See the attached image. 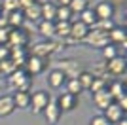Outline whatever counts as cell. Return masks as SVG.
I'll return each mask as SVG.
<instances>
[{"label":"cell","instance_id":"1","mask_svg":"<svg viewBox=\"0 0 127 125\" xmlns=\"http://www.w3.org/2000/svg\"><path fill=\"white\" fill-rule=\"evenodd\" d=\"M31 83H32V78L25 72V68H15L13 72L8 76V85L15 91H27L31 93Z\"/></svg>","mask_w":127,"mask_h":125},{"label":"cell","instance_id":"2","mask_svg":"<svg viewBox=\"0 0 127 125\" xmlns=\"http://www.w3.org/2000/svg\"><path fill=\"white\" fill-rule=\"evenodd\" d=\"M49 100H51V95L48 91H44V89L34 91V93H31V106H29V110L32 114H42Z\"/></svg>","mask_w":127,"mask_h":125},{"label":"cell","instance_id":"3","mask_svg":"<svg viewBox=\"0 0 127 125\" xmlns=\"http://www.w3.org/2000/svg\"><path fill=\"white\" fill-rule=\"evenodd\" d=\"M95 15L99 21H108V19H114V13H116V6L112 4L110 0H101L99 4L93 8Z\"/></svg>","mask_w":127,"mask_h":125},{"label":"cell","instance_id":"4","mask_svg":"<svg viewBox=\"0 0 127 125\" xmlns=\"http://www.w3.org/2000/svg\"><path fill=\"white\" fill-rule=\"evenodd\" d=\"M25 72L29 76H38V74H42L46 70V59H40V57H34V55H29L25 61Z\"/></svg>","mask_w":127,"mask_h":125},{"label":"cell","instance_id":"5","mask_svg":"<svg viewBox=\"0 0 127 125\" xmlns=\"http://www.w3.org/2000/svg\"><path fill=\"white\" fill-rule=\"evenodd\" d=\"M104 70H106V74H110V76H125V57L118 55V57L106 61Z\"/></svg>","mask_w":127,"mask_h":125},{"label":"cell","instance_id":"6","mask_svg":"<svg viewBox=\"0 0 127 125\" xmlns=\"http://www.w3.org/2000/svg\"><path fill=\"white\" fill-rule=\"evenodd\" d=\"M55 102H57V106L61 108V112H72V110L78 106L80 102V97H76V95H70V93H61L55 99Z\"/></svg>","mask_w":127,"mask_h":125},{"label":"cell","instance_id":"7","mask_svg":"<svg viewBox=\"0 0 127 125\" xmlns=\"http://www.w3.org/2000/svg\"><path fill=\"white\" fill-rule=\"evenodd\" d=\"M89 31H91L89 27L84 25V23L76 17V21H70V36L68 38H72L74 42H84L85 36L89 34Z\"/></svg>","mask_w":127,"mask_h":125},{"label":"cell","instance_id":"8","mask_svg":"<svg viewBox=\"0 0 127 125\" xmlns=\"http://www.w3.org/2000/svg\"><path fill=\"white\" fill-rule=\"evenodd\" d=\"M84 42H87L89 46H93V47H104V46H108L110 42H108V34L106 32H101V31H97V29H91L89 31V34L85 36V40Z\"/></svg>","mask_w":127,"mask_h":125},{"label":"cell","instance_id":"9","mask_svg":"<svg viewBox=\"0 0 127 125\" xmlns=\"http://www.w3.org/2000/svg\"><path fill=\"white\" fill-rule=\"evenodd\" d=\"M44 118H46V121H48L49 125H57L59 120H61V116H63V112H61V108L57 106V102H55V99H51L48 102V106L44 108Z\"/></svg>","mask_w":127,"mask_h":125},{"label":"cell","instance_id":"10","mask_svg":"<svg viewBox=\"0 0 127 125\" xmlns=\"http://www.w3.org/2000/svg\"><path fill=\"white\" fill-rule=\"evenodd\" d=\"M57 47H55V44H53L51 40H46V42H40V44H34L31 49V55H34V57H40V59H48L49 55H51L53 51H55Z\"/></svg>","mask_w":127,"mask_h":125},{"label":"cell","instance_id":"11","mask_svg":"<svg viewBox=\"0 0 127 125\" xmlns=\"http://www.w3.org/2000/svg\"><path fill=\"white\" fill-rule=\"evenodd\" d=\"M102 116L108 120V123H110V125H118L122 120H125V112H123L116 102H112L110 106L104 110V114H102Z\"/></svg>","mask_w":127,"mask_h":125},{"label":"cell","instance_id":"12","mask_svg":"<svg viewBox=\"0 0 127 125\" xmlns=\"http://www.w3.org/2000/svg\"><path fill=\"white\" fill-rule=\"evenodd\" d=\"M48 85L51 89H61L64 85V82H66V76H64V72L61 70V68H51L48 72Z\"/></svg>","mask_w":127,"mask_h":125},{"label":"cell","instance_id":"13","mask_svg":"<svg viewBox=\"0 0 127 125\" xmlns=\"http://www.w3.org/2000/svg\"><path fill=\"white\" fill-rule=\"evenodd\" d=\"M29 42V36L23 29H11L10 36H8V46L11 47H25V44Z\"/></svg>","mask_w":127,"mask_h":125},{"label":"cell","instance_id":"14","mask_svg":"<svg viewBox=\"0 0 127 125\" xmlns=\"http://www.w3.org/2000/svg\"><path fill=\"white\" fill-rule=\"evenodd\" d=\"M114 102V99L110 97V93L106 91V89H102V91H97V93H93V104H95L99 110H102L104 112L110 104Z\"/></svg>","mask_w":127,"mask_h":125},{"label":"cell","instance_id":"15","mask_svg":"<svg viewBox=\"0 0 127 125\" xmlns=\"http://www.w3.org/2000/svg\"><path fill=\"white\" fill-rule=\"evenodd\" d=\"M15 112V104L11 95H0V118H8Z\"/></svg>","mask_w":127,"mask_h":125},{"label":"cell","instance_id":"16","mask_svg":"<svg viewBox=\"0 0 127 125\" xmlns=\"http://www.w3.org/2000/svg\"><path fill=\"white\" fill-rule=\"evenodd\" d=\"M108 42H110L112 46H118V44H122V46L125 47V44H127L125 29H122V27H114V29L108 32Z\"/></svg>","mask_w":127,"mask_h":125},{"label":"cell","instance_id":"17","mask_svg":"<svg viewBox=\"0 0 127 125\" xmlns=\"http://www.w3.org/2000/svg\"><path fill=\"white\" fill-rule=\"evenodd\" d=\"M11 99L17 110H29L31 106V93H27V91H15L11 95Z\"/></svg>","mask_w":127,"mask_h":125},{"label":"cell","instance_id":"18","mask_svg":"<svg viewBox=\"0 0 127 125\" xmlns=\"http://www.w3.org/2000/svg\"><path fill=\"white\" fill-rule=\"evenodd\" d=\"M21 13H23V19L25 21H32V23L42 21V15H40V2L29 6V8H23Z\"/></svg>","mask_w":127,"mask_h":125},{"label":"cell","instance_id":"19","mask_svg":"<svg viewBox=\"0 0 127 125\" xmlns=\"http://www.w3.org/2000/svg\"><path fill=\"white\" fill-rule=\"evenodd\" d=\"M55 11H57V4L55 2H42L40 4V15L44 21H55Z\"/></svg>","mask_w":127,"mask_h":125},{"label":"cell","instance_id":"20","mask_svg":"<svg viewBox=\"0 0 127 125\" xmlns=\"http://www.w3.org/2000/svg\"><path fill=\"white\" fill-rule=\"evenodd\" d=\"M106 91L110 93L112 99L116 100V99H120L122 95H125V83L120 82V80H114V82L106 83Z\"/></svg>","mask_w":127,"mask_h":125},{"label":"cell","instance_id":"21","mask_svg":"<svg viewBox=\"0 0 127 125\" xmlns=\"http://www.w3.org/2000/svg\"><path fill=\"white\" fill-rule=\"evenodd\" d=\"M38 32L48 40L53 38L55 36V21H38Z\"/></svg>","mask_w":127,"mask_h":125},{"label":"cell","instance_id":"22","mask_svg":"<svg viewBox=\"0 0 127 125\" xmlns=\"http://www.w3.org/2000/svg\"><path fill=\"white\" fill-rule=\"evenodd\" d=\"M78 83H80V87H82V91H89L91 85H93V80H95V76L89 72V70H82V72L78 74Z\"/></svg>","mask_w":127,"mask_h":125},{"label":"cell","instance_id":"23","mask_svg":"<svg viewBox=\"0 0 127 125\" xmlns=\"http://www.w3.org/2000/svg\"><path fill=\"white\" fill-rule=\"evenodd\" d=\"M78 19L82 21L84 25H87L89 29H93V27L97 25V21H99V19H97V15H95V11H93V8H91V6L87 8V10H84L82 13H80V15H78Z\"/></svg>","mask_w":127,"mask_h":125},{"label":"cell","instance_id":"24","mask_svg":"<svg viewBox=\"0 0 127 125\" xmlns=\"http://www.w3.org/2000/svg\"><path fill=\"white\" fill-rule=\"evenodd\" d=\"M6 23H8L11 29H21V25L25 23L21 10H15V11H11V13H6Z\"/></svg>","mask_w":127,"mask_h":125},{"label":"cell","instance_id":"25","mask_svg":"<svg viewBox=\"0 0 127 125\" xmlns=\"http://www.w3.org/2000/svg\"><path fill=\"white\" fill-rule=\"evenodd\" d=\"M55 36H59V38L70 36V23L68 21H55Z\"/></svg>","mask_w":127,"mask_h":125},{"label":"cell","instance_id":"26","mask_svg":"<svg viewBox=\"0 0 127 125\" xmlns=\"http://www.w3.org/2000/svg\"><path fill=\"white\" fill-rule=\"evenodd\" d=\"M74 13L70 11L68 6H57V11H55V21H72Z\"/></svg>","mask_w":127,"mask_h":125},{"label":"cell","instance_id":"27","mask_svg":"<svg viewBox=\"0 0 127 125\" xmlns=\"http://www.w3.org/2000/svg\"><path fill=\"white\" fill-rule=\"evenodd\" d=\"M68 8H70V11H72L74 15H80L84 10L89 8V0H72L68 4Z\"/></svg>","mask_w":127,"mask_h":125},{"label":"cell","instance_id":"28","mask_svg":"<svg viewBox=\"0 0 127 125\" xmlns=\"http://www.w3.org/2000/svg\"><path fill=\"white\" fill-rule=\"evenodd\" d=\"M64 87H66V93L76 95V97H80V93H82V87H80V83H78L76 78H68L64 82Z\"/></svg>","mask_w":127,"mask_h":125},{"label":"cell","instance_id":"29","mask_svg":"<svg viewBox=\"0 0 127 125\" xmlns=\"http://www.w3.org/2000/svg\"><path fill=\"white\" fill-rule=\"evenodd\" d=\"M0 10L4 11V13H11V11H15V10H21L19 8V0H2L0 2Z\"/></svg>","mask_w":127,"mask_h":125},{"label":"cell","instance_id":"30","mask_svg":"<svg viewBox=\"0 0 127 125\" xmlns=\"http://www.w3.org/2000/svg\"><path fill=\"white\" fill-rule=\"evenodd\" d=\"M15 68H17V64H15L13 61H11V59H6V61H2V62H0V72H2V74H6V76H10V74L13 72Z\"/></svg>","mask_w":127,"mask_h":125},{"label":"cell","instance_id":"31","mask_svg":"<svg viewBox=\"0 0 127 125\" xmlns=\"http://www.w3.org/2000/svg\"><path fill=\"white\" fill-rule=\"evenodd\" d=\"M101 51H102V57H104V61H110V59L118 57V47H116V46H112V44L104 46Z\"/></svg>","mask_w":127,"mask_h":125},{"label":"cell","instance_id":"32","mask_svg":"<svg viewBox=\"0 0 127 125\" xmlns=\"http://www.w3.org/2000/svg\"><path fill=\"white\" fill-rule=\"evenodd\" d=\"M89 125H110V123H108V120H106L102 114H99V116H93V118H91Z\"/></svg>","mask_w":127,"mask_h":125},{"label":"cell","instance_id":"33","mask_svg":"<svg viewBox=\"0 0 127 125\" xmlns=\"http://www.w3.org/2000/svg\"><path fill=\"white\" fill-rule=\"evenodd\" d=\"M8 36H10V29H0V46H8Z\"/></svg>","mask_w":127,"mask_h":125},{"label":"cell","instance_id":"34","mask_svg":"<svg viewBox=\"0 0 127 125\" xmlns=\"http://www.w3.org/2000/svg\"><path fill=\"white\" fill-rule=\"evenodd\" d=\"M10 59V46H0V62Z\"/></svg>","mask_w":127,"mask_h":125},{"label":"cell","instance_id":"35","mask_svg":"<svg viewBox=\"0 0 127 125\" xmlns=\"http://www.w3.org/2000/svg\"><path fill=\"white\" fill-rule=\"evenodd\" d=\"M38 0H19V8H29V6H32V4H36Z\"/></svg>","mask_w":127,"mask_h":125},{"label":"cell","instance_id":"36","mask_svg":"<svg viewBox=\"0 0 127 125\" xmlns=\"http://www.w3.org/2000/svg\"><path fill=\"white\" fill-rule=\"evenodd\" d=\"M72 0H57V6H68Z\"/></svg>","mask_w":127,"mask_h":125},{"label":"cell","instance_id":"37","mask_svg":"<svg viewBox=\"0 0 127 125\" xmlns=\"http://www.w3.org/2000/svg\"><path fill=\"white\" fill-rule=\"evenodd\" d=\"M110 2H112V4H114V6H116L118 2H125V0H110Z\"/></svg>","mask_w":127,"mask_h":125},{"label":"cell","instance_id":"38","mask_svg":"<svg viewBox=\"0 0 127 125\" xmlns=\"http://www.w3.org/2000/svg\"><path fill=\"white\" fill-rule=\"evenodd\" d=\"M118 125H127V120H122V121H120Z\"/></svg>","mask_w":127,"mask_h":125}]
</instances>
